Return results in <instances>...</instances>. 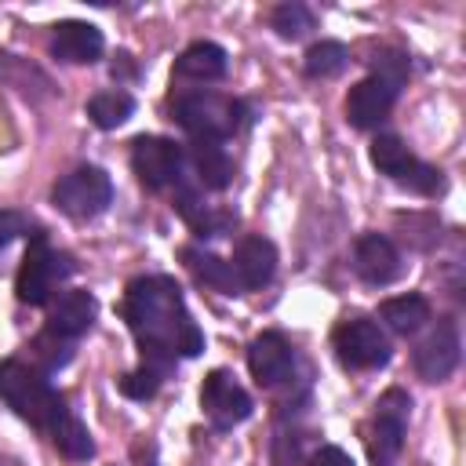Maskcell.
Returning a JSON list of instances; mask_svg holds the SVG:
<instances>
[{
	"label": "cell",
	"mask_w": 466,
	"mask_h": 466,
	"mask_svg": "<svg viewBox=\"0 0 466 466\" xmlns=\"http://www.w3.org/2000/svg\"><path fill=\"white\" fill-rule=\"evenodd\" d=\"M124 320L135 331L142 353L164 375L175 357H197L204 350V335L186 309L182 288L171 277H138L124 291Z\"/></svg>",
	"instance_id": "obj_1"
},
{
	"label": "cell",
	"mask_w": 466,
	"mask_h": 466,
	"mask_svg": "<svg viewBox=\"0 0 466 466\" xmlns=\"http://www.w3.org/2000/svg\"><path fill=\"white\" fill-rule=\"evenodd\" d=\"M0 397L7 400V408H15V415H22L44 433H55L69 415L62 393L51 390L47 375L22 360H0Z\"/></svg>",
	"instance_id": "obj_2"
},
{
	"label": "cell",
	"mask_w": 466,
	"mask_h": 466,
	"mask_svg": "<svg viewBox=\"0 0 466 466\" xmlns=\"http://www.w3.org/2000/svg\"><path fill=\"white\" fill-rule=\"evenodd\" d=\"M175 120L193 135L208 142H226L237 135L248 120L244 102L218 95V91H182L175 95Z\"/></svg>",
	"instance_id": "obj_3"
},
{
	"label": "cell",
	"mask_w": 466,
	"mask_h": 466,
	"mask_svg": "<svg viewBox=\"0 0 466 466\" xmlns=\"http://www.w3.org/2000/svg\"><path fill=\"white\" fill-rule=\"evenodd\" d=\"M51 200L62 215H69L73 222H87L95 215H102L113 200V182L102 167L95 164H84V167H73L69 175H62L51 189Z\"/></svg>",
	"instance_id": "obj_4"
},
{
	"label": "cell",
	"mask_w": 466,
	"mask_h": 466,
	"mask_svg": "<svg viewBox=\"0 0 466 466\" xmlns=\"http://www.w3.org/2000/svg\"><path fill=\"white\" fill-rule=\"evenodd\" d=\"M69 273L66 258L55 255V248L44 240V233H33L29 237V248H25V258L18 266V277H15V295L18 302L25 306H44L55 291V284Z\"/></svg>",
	"instance_id": "obj_5"
},
{
	"label": "cell",
	"mask_w": 466,
	"mask_h": 466,
	"mask_svg": "<svg viewBox=\"0 0 466 466\" xmlns=\"http://www.w3.org/2000/svg\"><path fill=\"white\" fill-rule=\"evenodd\" d=\"M368 157H371V164H375L386 178H393V182H400V186H408V189H415V193H422V197H433V193L444 186L441 171L430 167V164H422V160H415L411 149H408L397 135H379V138L371 142Z\"/></svg>",
	"instance_id": "obj_6"
},
{
	"label": "cell",
	"mask_w": 466,
	"mask_h": 466,
	"mask_svg": "<svg viewBox=\"0 0 466 466\" xmlns=\"http://www.w3.org/2000/svg\"><path fill=\"white\" fill-rule=\"evenodd\" d=\"M408 393L404 390H390L379 397L375 415H371V430H368V455L375 466H393L400 448H404V430H408Z\"/></svg>",
	"instance_id": "obj_7"
},
{
	"label": "cell",
	"mask_w": 466,
	"mask_h": 466,
	"mask_svg": "<svg viewBox=\"0 0 466 466\" xmlns=\"http://www.w3.org/2000/svg\"><path fill=\"white\" fill-rule=\"evenodd\" d=\"M331 346L339 353V360L346 368L368 371V368H382L390 360V342L382 335V328L368 317H350L331 331Z\"/></svg>",
	"instance_id": "obj_8"
},
{
	"label": "cell",
	"mask_w": 466,
	"mask_h": 466,
	"mask_svg": "<svg viewBox=\"0 0 466 466\" xmlns=\"http://www.w3.org/2000/svg\"><path fill=\"white\" fill-rule=\"evenodd\" d=\"M131 167L146 189H167L182 182V149L171 138L142 135L131 142Z\"/></svg>",
	"instance_id": "obj_9"
},
{
	"label": "cell",
	"mask_w": 466,
	"mask_h": 466,
	"mask_svg": "<svg viewBox=\"0 0 466 466\" xmlns=\"http://www.w3.org/2000/svg\"><path fill=\"white\" fill-rule=\"evenodd\" d=\"M200 408H204V415L211 419L215 430H233L251 415V397L229 371L218 368L200 386Z\"/></svg>",
	"instance_id": "obj_10"
},
{
	"label": "cell",
	"mask_w": 466,
	"mask_h": 466,
	"mask_svg": "<svg viewBox=\"0 0 466 466\" xmlns=\"http://www.w3.org/2000/svg\"><path fill=\"white\" fill-rule=\"evenodd\" d=\"M397 84H390V80H382V76H364L360 84H353L350 87V95H346V120L353 124V127H379L386 116H390V109H393V102H397Z\"/></svg>",
	"instance_id": "obj_11"
},
{
	"label": "cell",
	"mask_w": 466,
	"mask_h": 466,
	"mask_svg": "<svg viewBox=\"0 0 466 466\" xmlns=\"http://www.w3.org/2000/svg\"><path fill=\"white\" fill-rule=\"evenodd\" d=\"M353 269H357V277H360L364 284L382 288V284H393V280L400 277L404 262H400V251H397V244H393L390 237H382V233H364V237L353 244Z\"/></svg>",
	"instance_id": "obj_12"
},
{
	"label": "cell",
	"mask_w": 466,
	"mask_h": 466,
	"mask_svg": "<svg viewBox=\"0 0 466 466\" xmlns=\"http://www.w3.org/2000/svg\"><path fill=\"white\" fill-rule=\"evenodd\" d=\"M459 364V331L451 320L430 328V335L415 346V371L426 382H444Z\"/></svg>",
	"instance_id": "obj_13"
},
{
	"label": "cell",
	"mask_w": 466,
	"mask_h": 466,
	"mask_svg": "<svg viewBox=\"0 0 466 466\" xmlns=\"http://www.w3.org/2000/svg\"><path fill=\"white\" fill-rule=\"evenodd\" d=\"M248 368L255 375L258 386H280L291 379V368H295V353L288 346L284 335L277 331H262L251 346H248Z\"/></svg>",
	"instance_id": "obj_14"
},
{
	"label": "cell",
	"mask_w": 466,
	"mask_h": 466,
	"mask_svg": "<svg viewBox=\"0 0 466 466\" xmlns=\"http://www.w3.org/2000/svg\"><path fill=\"white\" fill-rule=\"evenodd\" d=\"M51 51H55V58H62V62L91 66V62L102 58L106 40H102V29H98V25L69 18V22H58V25H55V33H51Z\"/></svg>",
	"instance_id": "obj_15"
},
{
	"label": "cell",
	"mask_w": 466,
	"mask_h": 466,
	"mask_svg": "<svg viewBox=\"0 0 466 466\" xmlns=\"http://www.w3.org/2000/svg\"><path fill=\"white\" fill-rule=\"evenodd\" d=\"M233 273L240 280V291H255L273 280L277 273V248L266 237H244L233 251Z\"/></svg>",
	"instance_id": "obj_16"
},
{
	"label": "cell",
	"mask_w": 466,
	"mask_h": 466,
	"mask_svg": "<svg viewBox=\"0 0 466 466\" xmlns=\"http://www.w3.org/2000/svg\"><path fill=\"white\" fill-rule=\"evenodd\" d=\"M95 313H98V302L91 291H66L58 295V302L51 306V317H47V331L62 335V339H80L91 324H95Z\"/></svg>",
	"instance_id": "obj_17"
},
{
	"label": "cell",
	"mask_w": 466,
	"mask_h": 466,
	"mask_svg": "<svg viewBox=\"0 0 466 466\" xmlns=\"http://www.w3.org/2000/svg\"><path fill=\"white\" fill-rule=\"evenodd\" d=\"M175 76L182 80H197V84H211V80H222L226 76V51L211 40H197L189 44L178 62H175Z\"/></svg>",
	"instance_id": "obj_18"
},
{
	"label": "cell",
	"mask_w": 466,
	"mask_h": 466,
	"mask_svg": "<svg viewBox=\"0 0 466 466\" xmlns=\"http://www.w3.org/2000/svg\"><path fill=\"white\" fill-rule=\"evenodd\" d=\"M175 211L189 222V229L197 233V237H222L229 226H233V215L229 211H215V208H208V204H200V197H197V189H189V186H175Z\"/></svg>",
	"instance_id": "obj_19"
},
{
	"label": "cell",
	"mask_w": 466,
	"mask_h": 466,
	"mask_svg": "<svg viewBox=\"0 0 466 466\" xmlns=\"http://www.w3.org/2000/svg\"><path fill=\"white\" fill-rule=\"evenodd\" d=\"M182 262L189 266V273L200 284H208V288H215L222 295H240V280H237V273H233V266L226 258H218L211 251H200V248H182Z\"/></svg>",
	"instance_id": "obj_20"
},
{
	"label": "cell",
	"mask_w": 466,
	"mask_h": 466,
	"mask_svg": "<svg viewBox=\"0 0 466 466\" xmlns=\"http://www.w3.org/2000/svg\"><path fill=\"white\" fill-rule=\"evenodd\" d=\"M189 160H193V167H197L200 186H208V189H226V186H229V178H233V164H229L222 142L193 138V146H189Z\"/></svg>",
	"instance_id": "obj_21"
},
{
	"label": "cell",
	"mask_w": 466,
	"mask_h": 466,
	"mask_svg": "<svg viewBox=\"0 0 466 466\" xmlns=\"http://www.w3.org/2000/svg\"><path fill=\"white\" fill-rule=\"evenodd\" d=\"M379 317L397 331V335H411L419 331L426 320H430V302L422 295H397V299H386L379 306Z\"/></svg>",
	"instance_id": "obj_22"
},
{
	"label": "cell",
	"mask_w": 466,
	"mask_h": 466,
	"mask_svg": "<svg viewBox=\"0 0 466 466\" xmlns=\"http://www.w3.org/2000/svg\"><path fill=\"white\" fill-rule=\"evenodd\" d=\"M131 113H135V98H131L127 91H98V95L87 102V116H91V124L102 127V131L120 127Z\"/></svg>",
	"instance_id": "obj_23"
},
{
	"label": "cell",
	"mask_w": 466,
	"mask_h": 466,
	"mask_svg": "<svg viewBox=\"0 0 466 466\" xmlns=\"http://www.w3.org/2000/svg\"><path fill=\"white\" fill-rule=\"evenodd\" d=\"M350 66V51H346V44H339V40H317L309 51H306V58H302V69H306V76H339L342 69Z\"/></svg>",
	"instance_id": "obj_24"
},
{
	"label": "cell",
	"mask_w": 466,
	"mask_h": 466,
	"mask_svg": "<svg viewBox=\"0 0 466 466\" xmlns=\"http://www.w3.org/2000/svg\"><path fill=\"white\" fill-rule=\"evenodd\" d=\"M269 25L277 29V36H284V40H299V36H306L309 29H313V11L306 7V4H280V7H273V15H269Z\"/></svg>",
	"instance_id": "obj_25"
},
{
	"label": "cell",
	"mask_w": 466,
	"mask_h": 466,
	"mask_svg": "<svg viewBox=\"0 0 466 466\" xmlns=\"http://www.w3.org/2000/svg\"><path fill=\"white\" fill-rule=\"evenodd\" d=\"M51 441H55V448H58L62 455H69V459H87V455L95 451L91 433H87V426H84L76 415H66L62 426L51 433Z\"/></svg>",
	"instance_id": "obj_26"
},
{
	"label": "cell",
	"mask_w": 466,
	"mask_h": 466,
	"mask_svg": "<svg viewBox=\"0 0 466 466\" xmlns=\"http://www.w3.org/2000/svg\"><path fill=\"white\" fill-rule=\"evenodd\" d=\"M33 357L40 360V368L36 371H55V368H62L69 357H73V342L69 339H62V335H55V331H44V335H36L33 339Z\"/></svg>",
	"instance_id": "obj_27"
},
{
	"label": "cell",
	"mask_w": 466,
	"mask_h": 466,
	"mask_svg": "<svg viewBox=\"0 0 466 466\" xmlns=\"http://www.w3.org/2000/svg\"><path fill=\"white\" fill-rule=\"evenodd\" d=\"M157 386H160V371L157 368H138V371H127L124 379H120V393L124 397H131V400H149L153 393H157Z\"/></svg>",
	"instance_id": "obj_28"
},
{
	"label": "cell",
	"mask_w": 466,
	"mask_h": 466,
	"mask_svg": "<svg viewBox=\"0 0 466 466\" xmlns=\"http://www.w3.org/2000/svg\"><path fill=\"white\" fill-rule=\"evenodd\" d=\"M309 466H353V459H350L342 448H335V444H324V448H317V451H313Z\"/></svg>",
	"instance_id": "obj_29"
},
{
	"label": "cell",
	"mask_w": 466,
	"mask_h": 466,
	"mask_svg": "<svg viewBox=\"0 0 466 466\" xmlns=\"http://www.w3.org/2000/svg\"><path fill=\"white\" fill-rule=\"evenodd\" d=\"M25 229V218L22 215H15V211H0V248L15 237V233H22Z\"/></svg>",
	"instance_id": "obj_30"
}]
</instances>
